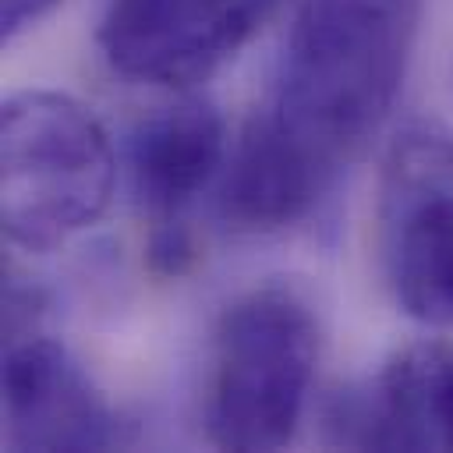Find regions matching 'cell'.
Instances as JSON below:
<instances>
[{
    "label": "cell",
    "instance_id": "10",
    "mask_svg": "<svg viewBox=\"0 0 453 453\" xmlns=\"http://www.w3.org/2000/svg\"><path fill=\"white\" fill-rule=\"evenodd\" d=\"M64 0H0V35L4 42H14L21 32L39 25L46 14H53Z\"/></svg>",
    "mask_w": 453,
    "mask_h": 453
},
{
    "label": "cell",
    "instance_id": "1",
    "mask_svg": "<svg viewBox=\"0 0 453 453\" xmlns=\"http://www.w3.org/2000/svg\"><path fill=\"white\" fill-rule=\"evenodd\" d=\"M414 28L418 0H301L269 110L340 173L386 124Z\"/></svg>",
    "mask_w": 453,
    "mask_h": 453
},
{
    "label": "cell",
    "instance_id": "7",
    "mask_svg": "<svg viewBox=\"0 0 453 453\" xmlns=\"http://www.w3.org/2000/svg\"><path fill=\"white\" fill-rule=\"evenodd\" d=\"M333 442L354 449H453V343L396 350L375 379L329 407Z\"/></svg>",
    "mask_w": 453,
    "mask_h": 453
},
{
    "label": "cell",
    "instance_id": "6",
    "mask_svg": "<svg viewBox=\"0 0 453 453\" xmlns=\"http://www.w3.org/2000/svg\"><path fill=\"white\" fill-rule=\"evenodd\" d=\"M117 414L81 361L42 333H18L4 357V442L11 449H106Z\"/></svg>",
    "mask_w": 453,
    "mask_h": 453
},
{
    "label": "cell",
    "instance_id": "4",
    "mask_svg": "<svg viewBox=\"0 0 453 453\" xmlns=\"http://www.w3.org/2000/svg\"><path fill=\"white\" fill-rule=\"evenodd\" d=\"M375 241L386 287L403 315L453 329V134L403 127L379 170Z\"/></svg>",
    "mask_w": 453,
    "mask_h": 453
},
{
    "label": "cell",
    "instance_id": "8",
    "mask_svg": "<svg viewBox=\"0 0 453 453\" xmlns=\"http://www.w3.org/2000/svg\"><path fill=\"white\" fill-rule=\"evenodd\" d=\"M333 180L336 170L265 106L226 152L216 212L234 234H276L301 223Z\"/></svg>",
    "mask_w": 453,
    "mask_h": 453
},
{
    "label": "cell",
    "instance_id": "9",
    "mask_svg": "<svg viewBox=\"0 0 453 453\" xmlns=\"http://www.w3.org/2000/svg\"><path fill=\"white\" fill-rule=\"evenodd\" d=\"M226 152L223 117L202 96H177L145 113L131 131L127 166L149 226L184 223L191 202L219 180Z\"/></svg>",
    "mask_w": 453,
    "mask_h": 453
},
{
    "label": "cell",
    "instance_id": "3",
    "mask_svg": "<svg viewBox=\"0 0 453 453\" xmlns=\"http://www.w3.org/2000/svg\"><path fill=\"white\" fill-rule=\"evenodd\" d=\"M113 145L67 92L25 88L0 113V216L21 251H53L88 230L113 195Z\"/></svg>",
    "mask_w": 453,
    "mask_h": 453
},
{
    "label": "cell",
    "instance_id": "2",
    "mask_svg": "<svg viewBox=\"0 0 453 453\" xmlns=\"http://www.w3.org/2000/svg\"><path fill=\"white\" fill-rule=\"evenodd\" d=\"M319 319L280 283L234 297L212 333L202 425L216 449H283L304 418L319 365Z\"/></svg>",
    "mask_w": 453,
    "mask_h": 453
},
{
    "label": "cell",
    "instance_id": "5",
    "mask_svg": "<svg viewBox=\"0 0 453 453\" xmlns=\"http://www.w3.org/2000/svg\"><path fill=\"white\" fill-rule=\"evenodd\" d=\"M269 11L273 0H106L96 42L120 78L188 88L234 60Z\"/></svg>",
    "mask_w": 453,
    "mask_h": 453
}]
</instances>
